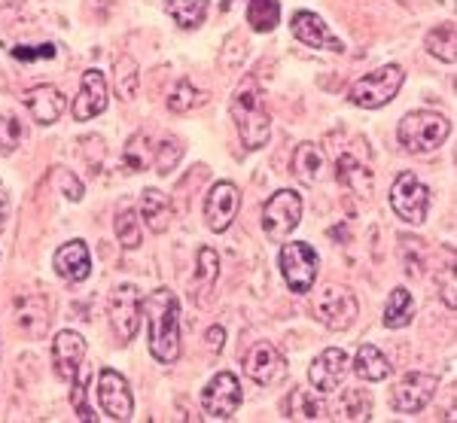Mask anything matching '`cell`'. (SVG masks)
<instances>
[{
  "label": "cell",
  "mask_w": 457,
  "mask_h": 423,
  "mask_svg": "<svg viewBox=\"0 0 457 423\" xmlns=\"http://www.w3.org/2000/svg\"><path fill=\"white\" fill-rule=\"evenodd\" d=\"M141 314L146 317L150 353L159 362H174L180 356V305L171 289H156L141 299Z\"/></svg>",
  "instance_id": "1"
},
{
  "label": "cell",
  "mask_w": 457,
  "mask_h": 423,
  "mask_svg": "<svg viewBox=\"0 0 457 423\" xmlns=\"http://www.w3.org/2000/svg\"><path fill=\"white\" fill-rule=\"evenodd\" d=\"M232 116L247 150H262V146L269 144L271 113H269V107H265V95L256 79H245V83L235 88Z\"/></svg>",
  "instance_id": "2"
},
{
  "label": "cell",
  "mask_w": 457,
  "mask_h": 423,
  "mask_svg": "<svg viewBox=\"0 0 457 423\" xmlns=\"http://www.w3.org/2000/svg\"><path fill=\"white\" fill-rule=\"evenodd\" d=\"M448 131H452V125H448V119L442 113H433V110H418V113H409L403 116L400 122V144L405 146L409 153H433L439 150L442 144H445Z\"/></svg>",
  "instance_id": "3"
},
{
  "label": "cell",
  "mask_w": 457,
  "mask_h": 423,
  "mask_svg": "<svg viewBox=\"0 0 457 423\" xmlns=\"http://www.w3.org/2000/svg\"><path fill=\"white\" fill-rule=\"evenodd\" d=\"M403 79H405V73H403L400 64H385V68H378V70L366 73L363 79H357L348 92V101L353 104V107L378 110V107H385L387 101L396 98Z\"/></svg>",
  "instance_id": "4"
},
{
  "label": "cell",
  "mask_w": 457,
  "mask_h": 423,
  "mask_svg": "<svg viewBox=\"0 0 457 423\" xmlns=\"http://www.w3.org/2000/svg\"><path fill=\"white\" fill-rule=\"evenodd\" d=\"M302 222V195L293 189H278L262 207V228L271 241H287Z\"/></svg>",
  "instance_id": "5"
},
{
  "label": "cell",
  "mask_w": 457,
  "mask_h": 423,
  "mask_svg": "<svg viewBox=\"0 0 457 423\" xmlns=\"http://www.w3.org/2000/svg\"><path fill=\"white\" fill-rule=\"evenodd\" d=\"M390 207H394V213L400 220L418 226V222H424L427 207H430V189L424 187L418 174L403 170L394 180V189H390Z\"/></svg>",
  "instance_id": "6"
},
{
  "label": "cell",
  "mask_w": 457,
  "mask_h": 423,
  "mask_svg": "<svg viewBox=\"0 0 457 423\" xmlns=\"http://www.w3.org/2000/svg\"><path fill=\"white\" fill-rule=\"evenodd\" d=\"M357 314H360L357 295H353L348 286H327L317 293L314 317L327 326V329H333V332L351 329V323L357 320Z\"/></svg>",
  "instance_id": "7"
},
{
  "label": "cell",
  "mask_w": 457,
  "mask_h": 423,
  "mask_svg": "<svg viewBox=\"0 0 457 423\" xmlns=\"http://www.w3.org/2000/svg\"><path fill=\"white\" fill-rule=\"evenodd\" d=\"M317 269H320V259H317L314 247L302 241L284 244L281 250V271L284 280L293 293H312L314 280H317Z\"/></svg>",
  "instance_id": "8"
},
{
  "label": "cell",
  "mask_w": 457,
  "mask_h": 423,
  "mask_svg": "<svg viewBox=\"0 0 457 423\" xmlns=\"http://www.w3.org/2000/svg\"><path fill=\"white\" fill-rule=\"evenodd\" d=\"M439 390V377L430 372H409L390 393V405L400 414H418L430 405Z\"/></svg>",
  "instance_id": "9"
},
{
  "label": "cell",
  "mask_w": 457,
  "mask_h": 423,
  "mask_svg": "<svg viewBox=\"0 0 457 423\" xmlns=\"http://www.w3.org/2000/svg\"><path fill=\"white\" fill-rule=\"evenodd\" d=\"M241 405V384L232 372H220L202 390V411L211 420H228Z\"/></svg>",
  "instance_id": "10"
},
{
  "label": "cell",
  "mask_w": 457,
  "mask_h": 423,
  "mask_svg": "<svg viewBox=\"0 0 457 423\" xmlns=\"http://www.w3.org/2000/svg\"><path fill=\"white\" fill-rule=\"evenodd\" d=\"M141 293L137 286L125 284L113 289V299H110V326H113V336L129 344L131 338L141 329Z\"/></svg>",
  "instance_id": "11"
},
{
  "label": "cell",
  "mask_w": 457,
  "mask_h": 423,
  "mask_svg": "<svg viewBox=\"0 0 457 423\" xmlns=\"http://www.w3.org/2000/svg\"><path fill=\"white\" fill-rule=\"evenodd\" d=\"M245 372L250 381H256L260 387H271V384H281L287 377V360L275 344L256 341L245 353Z\"/></svg>",
  "instance_id": "12"
},
{
  "label": "cell",
  "mask_w": 457,
  "mask_h": 423,
  "mask_svg": "<svg viewBox=\"0 0 457 423\" xmlns=\"http://www.w3.org/2000/svg\"><path fill=\"white\" fill-rule=\"evenodd\" d=\"M241 207V192L235 183L220 180L213 183L208 198H204V222H208L211 232H226L232 226V220L238 217Z\"/></svg>",
  "instance_id": "13"
},
{
  "label": "cell",
  "mask_w": 457,
  "mask_h": 423,
  "mask_svg": "<svg viewBox=\"0 0 457 423\" xmlns=\"http://www.w3.org/2000/svg\"><path fill=\"white\" fill-rule=\"evenodd\" d=\"M98 405L107 418L113 420H129L131 411H135V399H131V390L125 384V377L113 369H104L98 375Z\"/></svg>",
  "instance_id": "14"
},
{
  "label": "cell",
  "mask_w": 457,
  "mask_h": 423,
  "mask_svg": "<svg viewBox=\"0 0 457 423\" xmlns=\"http://www.w3.org/2000/svg\"><path fill=\"white\" fill-rule=\"evenodd\" d=\"M86 360V341L83 336L71 329H62L53 341V366H55V375L62 381L73 384L79 377V366Z\"/></svg>",
  "instance_id": "15"
},
{
  "label": "cell",
  "mask_w": 457,
  "mask_h": 423,
  "mask_svg": "<svg viewBox=\"0 0 457 423\" xmlns=\"http://www.w3.org/2000/svg\"><path fill=\"white\" fill-rule=\"evenodd\" d=\"M107 110V79L101 70H86L83 83H79V95L73 98V119L77 122H88V119L101 116Z\"/></svg>",
  "instance_id": "16"
},
{
  "label": "cell",
  "mask_w": 457,
  "mask_h": 423,
  "mask_svg": "<svg viewBox=\"0 0 457 423\" xmlns=\"http://www.w3.org/2000/svg\"><path fill=\"white\" fill-rule=\"evenodd\" d=\"M290 28H293V37H296L299 43H305L308 49H329V52L345 49V43L329 31L327 21L317 16V12H308V10L296 12L290 21Z\"/></svg>",
  "instance_id": "17"
},
{
  "label": "cell",
  "mask_w": 457,
  "mask_h": 423,
  "mask_svg": "<svg viewBox=\"0 0 457 423\" xmlns=\"http://www.w3.org/2000/svg\"><path fill=\"white\" fill-rule=\"evenodd\" d=\"M348 366H351L348 353L338 351V347H327V351L312 362V369H308V381L320 393H333L338 384L345 381V375H348Z\"/></svg>",
  "instance_id": "18"
},
{
  "label": "cell",
  "mask_w": 457,
  "mask_h": 423,
  "mask_svg": "<svg viewBox=\"0 0 457 423\" xmlns=\"http://www.w3.org/2000/svg\"><path fill=\"white\" fill-rule=\"evenodd\" d=\"M25 107L34 122L55 125L58 116H62L64 107H68V101H64V95L58 92L55 86H34L25 92Z\"/></svg>",
  "instance_id": "19"
},
{
  "label": "cell",
  "mask_w": 457,
  "mask_h": 423,
  "mask_svg": "<svg viewBox=\"0 0 457 423\" xmlns=\"http://www.w3.org/2000/svg\"><path fill=\"white\" fill-rule=\"evenodd\" d=\"M53 265H55L58 278L71 280V284H79V280H86L88 271H92V256H88V247L83 241H71L55 250Z\"/></svg>",
  "instance_id": "20"
},
{
  "label": "cell",
  "mask_w": 457,
  "mask_h": 423,
  "mask_svg": "<svg viewBox=\"0 0 457 423\" xmlns=\"http://www.w3.org/2000/svg\"><path fill=\"white\" fill-rule=\"evenodd\" d=\"M336 177H338V183H342L345 189H351L353 195H360V198H370L372 195V170L366 168V165H360L353 155H338V162H336Z\"/></svg>",
  "instance_id": "21"
},
{
  "label": "cell",
  "mask_w": 457,
  "mask_h": 423,
  "mask_svg": "<svg viewBox=\"0 0 457 423\" xmlns=\"http://www.w3.org/2000/svg\"><path fill=\"white\" fill-rule=\"evenodd\" d=\"M293 174H296L299 183H305V187H314L317 180H320L323 174V150L312 140H305V144L296 146V153H293Z\"/></svg>",
  "instance_id": "22"
},
{
  "label": "cell",
  "mask_w": 457,
  "mask_h": 423,
  "mask_svg": "<svg viewBox=\"0 0 457 423\" xmlns=\"http://www.w3.org/2000/svg\"><path fill=\"white\" fill-rule=\"evenodd\" d=\"M220 278V256L217 250L202 247L198 250V262H195V286H198V305H208L213 286Z\"/></svg>",
  "instance_id": "23"
},
{
  "label": "cell",
  "mask_w": 457,
  "mask_h": 423,
  "mask_svg": "<svg viewBox=\"0 0 457 423\" xmlns=\"http://www.w3.org/2000/svg\"><path fill=\"white\" fill-rule=\"evenodd\" d=\"M353 372H357L363 381H387V375H390V362H387V356L378 351V347H372V344H363L357 351V356H353Z\"/></svg>",
  "instance_id": "24"
},
{
  "label": "cell",
  "mask_w": 457,
  "mask_h": 423,
  "mask_svg": "<svg viewBox=\"0 0 457 423\" xmlns=\"http://www.w3.org/2000/svg\"><path fill=\"white\" fill-rule=\"evenodd\" d=\"M168 217H171V202H168V195H162L159 189H144L141 220L146 222V228H150V232H165Z\"/></svg>",
  "instance_id": "25"
},
{
  "label": "cell",
  "mask_w": 457,
  "mask_h": 423,
  "mask_svg": "<svg viewBox=\"0 0 457 423\" xmlns=\"http://www.w3.org/2000/svg\"><path fill=\"white\" fill-rule=\"evenodd\" d=\"M284 414L296 420H320L327 418V405L317 399V393L312 390H293L284 402Z\"/></svg>",
  "instance_id": "26"
},
{
  "label": "cell",
  "mask_w": 457,
  "mask_h": 423,
  "mask_svg": "<svg viewBox=\"0 0 457 423\" xmlns=\"http://www.w3.org/2000/svg\"><path fill=\"white\" fill-rule=\"evenodd\" d=\"M411 317H415V299L405 286H396L385 308V326L387 329H403V326L411 323Z\"/></svg>",
  "instance_id": "27"
},
{
  "label": "cell",
  "mask_w": 457,
  "mask_h": 423,
  "mask_svg": "<svg viewBox=\"0 0 457 423\" xmlns=\"http://www.w3.org/2000/svg\"><path fill=\"white\" fill-rule=\"evenodd\" d=\"M281 21V4L278 0H247V25L256 34H271Z\"/></svg>",
  "instance_id": "28"
},
{
  "label": "cell",
  "mask_w": 457,
  "mask_h": 423,
  "mask_svg": "<svg viewBox=\"0 0 457 423\" xmlns=\"http://www.w3.org/2000/svg\"><path fill=\"white\" fill-rule=\"evenodd\" d=\"M427 49H430V55H436L439 62L454 64V58H457V28H454V21H445V25L433 28V31L427 34Z\"/></svg>",
  "instance_id": "29"
},
{
  "label": "cell",
  "mask_w": 457,
  "mask_h": 423,
  "mask_svg": "<svg viewBox=\"0 0 457 423\" xmlns=\"http://www.w3.org/2000/svg\"><path fill=\"white\" fill-rule=\"evenodd\" d=\"M168 12L180 28H198L208 16V0H168Z\"/></svg>",
  "instance_id": "30"
},
{
  "label": "cell",
  "mask_w": 457,
  "mask_h": 423,
  "mask_svg": "<svg viewBox=\"0 0 457 423\" xmlns=\"http://www.w3.org/2000/svg\"><path fill=\"white\" fill-rule=\"evenodd\" d=\"M137 86H141V73H137V62L131 55L116 58V95L122 101H131L137 95Z\"/></svg>",
  "instance_id": "31"
},
{
  "label": "cell",
  "mask_w": 457,
  "mask_h": 423,
  "mask_svg": "<svg viewBox=\"0 0 457 423\" xmlns=\"http://www.w3.org/2000/svg\"><path fill=\"white\" fill-rule=\"evenodd\" d=\"M202 101H204V92H198L189 79H180V83L171 88V95H168V110H171V113H189V110H195Z\"/></svg>",
  "instance_id": "32"
},
{
  "label": "cell",
  "mask_w": 457,
  "mask_h": 423,
  "mask_svg": "<svg viewBox=\"0 0 457 423\" xmlns=\"http://www.w3.org/2000/svg\"><path fill=\"white\" fill-rule=\"evenodd\" d=\"M116 237H120V244L125 250L141 247V220H137V213L131 211V207H122V211L116 213Z\"/></svg>",
  "instance_id": "33"
},
{
  "label": "cell",
  "mask_w": 457,
  "mask_h": 423,
  "mask_svg": "<svg viewBox=\"0 0 457 423\" xmlns=\"http://www.w3.org/2000/svg\"><path fill=\"white\" fill-rule=\"evenodd\" d=\"M122 162L131 174L146 168V162H150V137H146L144 131H137V135L129 140V146H125V153H122Z\"/></svg>",
  "instance_id": "34"
},
{
  "label": "cell",
  "mask_w": 457,
  "mask_h": 423,
  "mask_svg": "<svg viewBox=\"0 0 457 423\" xmlns=\"http://www.w3.org/2000/svg\"><path fill=\"white\" fill-rule=\"evenodd\" d=\"M342 414L348 420H370L372 418V399L366 390H348L342 396Z\"/></svg>",
  "instance_id": "35"
},
{
  "label": "cell",
  "mask_w": 457,
  "mask_h": 423,
  "mask_svg": "<svg viewBox=\"0 0 457 423\" xmlns=\"http://www.w3.org/2000/svg\"><path fill=\"white\" fill-rule=\"evenodd\" d=\"M25 140V125L16 116H0V153L12 155Z\"/></svg>",
  "instance_id": "36"
},
{
  "label": "cell",
  "mask_w": 457,
  "mask_h": 423,
  "mask_svg": "<svg viewBox=\"0 0 457 423\" xmlns=\"http://www.w3.org/2000/svg\"><path fill=\"white\" fill-rule=\"evenodd\" d=\"M180 155H183V144H180V140H177V137L162 140L159 150H156V170H159L162 177L171 174V170L177 168V162H180Z\"/></svg>",
  "instance_id": "37"
},
{
  "label": "cell",
  "mask_w": 457,
  "mask_h": 423,
  "mask_svg": "<svg viewBox=\"0 0 457 423\" xmlns=\"http://www.w3.org/2000/svg\"><path fill=\"white\" fill-rule=\"evenodd\" d=\"M53 180H55V187L62 189V195L68 198V202H79V198H83V183H79L68 168H55Z\"/></svg>",
  "instance_id": "38"
},
{
  "label": "cell",
  "mask_w": 457,
  "mask_h": 423,
  "mask_svg": "<svg viewBox=\"0 0 457 423\" xmlns=\"http://www.w3.org/2000/svg\"><path fill=\"white\" fill-rule=\"evenodd\" d=\"M12 58H19V62H49V58H55V46L53 43H40V46H16L12 49Z\"/></svg>",
  "instance_id": "39"
},
{
  "label": "cell",
  "mask_w": 457,
  "mask_h": 423,
  "mask_svg": "<svg viewBox=\"0 0 457 423\" xmlns=\"http://www.w3.org/2000/svg\"><path fill=\"white\" fill-rule=\"evenodd\" d=\"M71 402L77 405V414H79V420H95V414L86 408V399H83V384H79V377L73 381V390H71Z\"/></svg>",
  "instance_id": "40"
},
{
  "label": "cell",
  "mask_w": 457,
  "mask_h": 423,
  "mask_svg": "<svg viewBox=\"0 0 457 423\" xmlns=\"http://www.w3.org/2000/svg\"><path fill=\"white\" fill-rule=\"evenodd\" d=\"M454 278H457L454 269H448V271H445V286H442V299H445V305H448V308H454V305H457V299H454Z\"/></svg>",
  "instance_id": "41"
},
{
  "label": "cell",
  "mask_w": 457,
  "mask_h": 423,
  "mask_svg": "<svg viewBox=\"0 0 457 423\" xmlns=\"http://www.w3.org/2000/svg\"><path fill=\"white\" fill-rule=\"evenodd\" d=\"M223 341H226L223 326H213V329L208 332V351L211 353H220V351H223Z\"/></svg>",
  "instance_id": "42"
},
{
  "label": "cell",
  "mask_w": 457,
  "mask_h": 423,
  "mask_svg": "<svg viewBox=\"0 0 457 423\" xmlns=\"http://www.w3.org/2000/svg\"><path fill=\"white\" fill-rule=\"evenodd\" d=\"M6 211H10V198H6V189L0 187V226H4V220H6Z\"/></svg>",
  "instance_id": "43"
}]
</instances>
